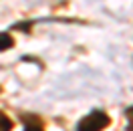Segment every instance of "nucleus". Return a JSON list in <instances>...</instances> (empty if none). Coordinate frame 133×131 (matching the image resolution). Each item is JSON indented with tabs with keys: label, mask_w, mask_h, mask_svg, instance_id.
Returning <instances> with one entry per match:
<instances>
[{
	"label": "nucleus",
	"mask_w": 133,
	"mask_h": 131,
	"mask_svg": "<svg viewBox=\"0 0 133 131\" xmlns=\"http://www.w3.org/2000/svg\"><path fill=\"white\" fill-rule=\"evenodd\" d=\"M125 117H127V131H133V107L125 109Z\"/></svg>",
	"instance_id": "nucleus-5"
},
{
	"label": "nucleus",
	"mask_w": 133,
	"mask_h": 131,
	"mask_svg": "<svg viewBox=\"0 0 133 131\" xmlns=\"http://www.w3.org/2000/svg\"><path fill=\"white\" fill-rule=\"evenodd\" d=\"M22 121H24V131H44L42 121L34 115H22Z\"/></svg>",
	"instance_id": "nucleus-2"
},
{
	"label": "nucleus",
	"mask_w": 133,
	"mask_h": 131,
	"mask_svg": "<svg viewBox=\"0 0 133 131\" xmlns=\"http://www.w3.org/2000/svg\"><path fill=\"white\" fill-rule=\"evenodd\" d=\"M0 131H12V119L0 111Z\"/></svg>",
	"instance_id": "nucleus-4"
},
{
	"label": "nucleus",
	"mask_w": 133,
	"mask_h": 131,
	"mask_svg": "<svg viewBox=\"0 0 133 131\" xmlns=\"http://www.w3.org/2000/svg\"><path fill=\"white\" fill-rule=\"evenodd\" d=\"M12 44H14V38H12L8 32H0V50L12 49Z\"/></svg>",
	"instance_id": "nucleus-3"
},
{
	"label": "nucleus",
	"mask_w": 133,
	"mask_h": 131,
	"mask_svg": "<svg viewBox=\"0 0 133 131\" xmlns=\"http://www.w3.org/2000/svg\"><path fill=\"white\" fill-rule=\"evenodd\" d=\"M14 28H20V30H24V32H28V28H30V22H20V24H14Z\"/></svg>",
	"instance_id": "nucleus-6"
},
{
	"label": "nucleus",
	"mask_w": 133,
	"mask_h": 131,
	"mask_svg": "<svg viewBox=\"0 0 133 131\" xmlns=\"http://www.w3.org/2000/svg\"><path fill=\"white\" fill-rule=\"evenodd\" d=\"M109 115L105 111H99V109H95L91 111L89 115H85L81 121L77 123V131H103L109 127Z\"/></svg>",
	"instance_id": "nucleus-1"
}]
</instances>
